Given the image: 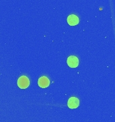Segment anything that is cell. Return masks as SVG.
<instances>
[{
	"instance_id": "obj_1",
	"label": "cell",
	"mask_w": 115,
	"mask_h": 122,
	"mask_svg": "<svg viewBox=\"0 0 115 122\" xmlns=\"http://www.w3.org/2000/svg\"><path fill=\"white\" fill-rule=\"evenodd\" d=\"M30 81L26 76H21L18 80V86L21 89H26L29 86Z\"/></svg>"
},
{
	"instance_id": "obj_2",
	"label": "cell",
	"mask_w": 115,
	"mask_h": 122,
	"mask_svg": "<svg viewBox=\"0 0 115 122\" xmlns=\"http://www.w3.org/2000/svg\"><path fill=\"white\" fill-rule=\"evenodd\" d=\"M67 63L71 68H76L79 65V60L75 56H70L67 60Z\"/></svg>"
},
{
	"instance_id": "obj_3",
	"label": "cell",
	"mask_w": 115,
	"mask_h": 122,
	"mask_svg": "<svg viewBox=\"0 0 115 122\" xmlns=\"http://www.w3.org/2000/svg\"><path fill=\"white\" fill-rule=\"evenodd\" d=\"M80 105V100L77 98L75 97H71L68 100L67 106L69 109H76Z\"/></svg>"
},
{
	"instance_id": "obj_4",
	"label": "cell",
	"mask_w": 115,
	"mask_h": 122,
	"mask_svg": "<svg viewBox=\"0 0 115 122\" xmlns=\"http://www.w3.org/2000/svg\"><path fill=\"white\" fill-rule=\"evenodd\" d=\"M38 83L39 87H42V88H45V87H49V86L50 84V81L47 77L43 76V77L39 78Z\"/></svg>"
},
{
	"instance_id": "obj_5",
	"label": "cell",
	"mask_w": 115,
	"mask_h": 122,
	"mask_svg": "<svg viewBox=\"0 0 115 122\" xmlns=\"http://www.w3.org/2000/svg\"><path fill=\"white\" fill-rule=\"evenodd\" d=\"M67 21L70 26H75L79 23V18L76 15L71 14L67 17Z\"/></svg>"
}]
</instances>
